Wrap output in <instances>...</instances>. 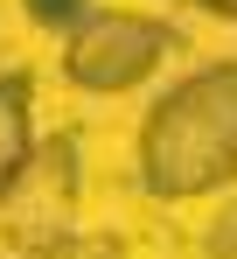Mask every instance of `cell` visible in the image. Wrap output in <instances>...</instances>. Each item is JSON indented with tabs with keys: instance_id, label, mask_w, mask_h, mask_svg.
Returning <instances> with one entry per match:
<instances>
[{
	"instance_id": "cell-1",
	"label": "cell",
	"mask_w": 237,
	"mask_h": 259,
	"mask_svg": "<svg viewBox=\"0 0 237 259\" xmlns=\"http://www.w3.org/2000/svg\"><path fill=\"white\" fill-rule=\"evenodd\" d=\"M140 182L160 203H189L237 182V63L189 70L140 126Z\"/></svg>"
},
{
	"instance_id": "cell-2",
	"label": "cell",
	"mask_w": 237,
	"mask_h": 259,
	"mask_svg": "<svg viewBox=\"0 0 237 259\" xmlns=\"http://www.w3.org/2000/svg\"><path fill=\"white\" fill-rule=\"evenodd\" d=\"M182 49V28L133 7H91L63 35V77L77 91H133Z\"/></svg>"
},
{
	"instance_id": "cell-3",
	"label": "cell",
	"mask_w": 237,
	"mask_h": 259,
	"mask_svg": "<svg viewBox=\"0 0 237 259\" xmlns=\"http://www.w3.org/2000/svg\"><path fill=\"white\" fill-rule=\"evenodd\" d=\"M77 133H56V140H35L28 147V161L21 175L0 189V210H7V231L21 238V245H49V238H63L70 231V217H77Z\"/></svg>"
},
{
	"instance_id": "cell-4",
	"label": "cell",
	"mask_w": 237,
	"mask_h": 259,
	"mask_svg": "<svg viewBox=\"0 0 237 259\" xmlns=\"http://www.w3.org/2000/svg\"><path fill=\"white\" fill-rule=\"evenodd\" d=\"M28 147H35V119H28V77H21V70H7V77H0V189L21 175Z\"/></svg>"
},
{
	"instance_id": "cell-5",
	"label": "cell",
	"mask_w": 237,
	"mask_h": 259,
	"mask_svg": "<svg viewBox=\"0 0 237 259\" xmlns=\"http://www.w3.org/2000/svg\"><path fill=\"white\" fill-rule=\"evenodd\" d=\"M28 259H126V252H118V238H77V231H63L49 245H28Z\"/></svg>"
},
{
	"instance_id": "cell-6",
	"label": "cell",
	"mask_w": 237,
	"mask_h": 259,
	"mask_svg": "<svg viewBox=\"0 0 237 259\" xmlns=\"http://www.w3.org/2000/svg\"><path fill=\"white\" fill-rule=\"evenodd\" d=\"M21 7H28L35 28H56V35H70L84 14H91V0H21Z\"/></svg>"
},
{
	"instance_id": "cell-7",
	"label": "cell",
	"mask_w": 237,
	"mask_h": 259,
	"mask_svg": "<svg viewBox=\"0 0 237 259\" xmlns=\"http://www.w3.org/2000/svg\"><path fill=\"white\" fill-rule=\"evenodd\" d=\"M196 7H209V14H223V21H237V0H196Z\"/></svg>"
}]
</instances>
